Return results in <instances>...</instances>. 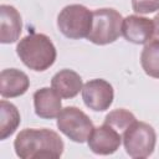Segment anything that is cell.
Instances as JSON below:
<instances>
[{"mask_svg":"<svg viewBox=\"0 0 159 159\" xmlns=\"http://www.w3.org/2000/svg\"><path fill=\"white\" fill-rule=\"evenodd\" d=\"M63 147L65 144L61 137L47 128L22 129L14 140L15 153L21 159H56L62 155Z\"/></svg>","mask_w":159,"mask_h":159,"instance_id":"obj_1","label":"cell"},{"mask_svg":"<svg viewBox=\"0 0 159 159\" xmlns=\"http://www.w3.org/2000/svg\"><path fill=\"white\" fill-rule=\"evenodd\" d=\"M16 53L22 63L34 71H46L56 61V47L45 34H30L22 37L17 46Z\"/></svg>","mask_w":159,"mask_h":159,"instance_id":"obj_2","label":"cell"},{"mask_svg":"<svg viewBox=\"0 0 159 159\" xmlns=\"http://www.w3.org/2000/svg\"><path fill=\"white\" fill-rule=\"evenodd\" d=\"M93 21L87 40L96 45H108L114 42L122 34V15L112 9L103 7L92 11Z\"/></svg>","mask_w":159,"mask_h":159,"instance_id":"obj_3","label":"cell"},{"mask_svg":"<svg viewBox=\"0 0 159 159\" xmlns=\"http://www.w3.org/2000/svg\"><path fill=\"white\" fill-rule=\"evenodd\" d=\"M92 11L80 4L65 6L57 16L58 30L72 40L87 37L92 29Z\"/></svg>","mask_w":159,"mask_h":159,"instance_id":"obj_4","label":"cell"},{"mask_svg":"<svg viewBox=\"0 0 159 159\" xmlns=\"http://www.w3.org/2000/svg\"><path fill=\"white\" fill-rule=\"evenodd\" d=\"M157 134L152 125L144 122H133L123 133V144L127 154L135 159L148 158L155 148Z\"/></svg>","mask_w":159,"mask_h":159,"instance_id":"obj_5","label":"cell"},{"mask_svg":"<svg viewBox=\"0 0 159 159\" xmlns=\"http://www.w3.org/2000/svg\"><path fill=\"white\" fill-rule=\"evenodd\" d=\"M57 128L71 140L84 143L89 138L94 127L84 112L77 107L70 106L62 108L57 116Z\"/></svg>","mask_w":159,"mask_h":159,"instance_id":"obj_6","label":"cell"},{"mask_svg":"<svg viewBox=\"0 0 159 159\" xmlns=\"http://www.w3.org/2000/svg\"><path fill=\"white\" fill-rule=\"evenodd\" d=\"M114 92L109 82L102 78H94L86 82L82 87V99L84 104L96 112L109 108L113 102Z\"/></svg>","mask_w":159,"mask_h":159,"instance_id":"obj_7","label":"cell"},{"mask_svg":"<svg viewBox=\"0 0 159 159\" xmlns=\"http://www.w3.org/2000/svg\"><path fill=\"white\" fill-rule=\"evenodd\" d=\"M123 135L113 127L103 123L101 127L93 128L89 138L87 139L88 148L99 155H109L117 152L120 147Z\"/></svg>","mask_w":159,"mask_h":159,"instance_id":"obj_8","label":"cell"},{"mask_svg":"<svg viewBox=\"0 0 159 159\" xmlns=\"http://www.w3.org/2000/svg\"><path fill=\"white\" fill-rule=\"evenodd\" d=\"M153 19L138 15H129L123 19L122 35L124 39L135 45H145L153 39Z\"/></svg>","mask_w":159,"mask_h":159,"instance_id":"obj_9","label":"cell"},{"mask_svg":"<svg viewBox=\"0 0 159 159\" xmlns=\"http://www.w3.org/2000/svg\"><path fill=\"white\" fill-rule=\"evenodd\" d=\"M22 21L20 12L11 5H0V42L12 43L20 39Z\"/></svg>","mask_w":159,"mask_h":159,"instance_id":"obj_10","label":"cell"},{"mask_svg":"<svg viewBox=\"0 0 159 159\" xmlns=\"http://www.w3.org/2000/svg\"><path fill=\"white\" fill-rule=\"evenodd\" d=\"M30 87L27 75L17 68H6L0 73V94L2 98L22 96Z\"/></svg>","mask_w":159,"mask_h":159,"instance_id":"obj_11","label":"cell"},{"mask_svg":"<svg viewBox=\"0 0 159 159\" xmlns=\"http://www.w3.org/2000/svg\"><path fill=\"white\" fill-rule=\"evenodd\" d=\"M34 106L35 113L43 119L56 118L62 111L61 96L53 89L48 87H43L37 89L34 93Z\"/></svg>","mask_w":159,"mask_h":159,"instance_id":"obj_12","label":"cell"},{"mask_svg":"<svg viewBox=\"0 0 159 159\" xmlns=\"http://www.w3.org/2000/svg\"><path fill=\"white\" fill-rule=\"evenodd\" d=\"M52 88L62 97V98H73L76 97L80 91H82V78L81 76L68 68L61 70L51 80Z\"/></svg>","mask_w":159,"mask_h":159,"instance_id":"obj_13","label":"cell"},{"mask_svg":"<svg viewBox=\"0 0 159 159\" xmlns=\"http://www.w3.org/2000/svg\"><path fill=\"white\" fill-rule=\"evenodd\" d=\"M21 118L19 109L12 103L1 99L0 102V139L5 140L15 133L20 125Z\"/></svg>","mask_w":159,"mask_h":159,"instance_id":"obj_14","label":"cell"},{"mask_svg":"<svg viewBox=\"0 0 159 159\" xmlns=\"http://www.w3.org/2000/svg\"><path fill=\"white\" fill-rule=\"evenodd\" d=\"M140 65L148 76L153 78H159V41L158 40H150L148 43H145L140 55Z\"/></svg>","mask_w":159,"mask_h":159,"instance_id":"obj_15","label":"cell"},{"mask_svg":"<svg viewBox=\"0 0 159 159\" xmlns=\"http://www.w3.org/2000/svg\"><path fill=\"white\" fill-rule=\"evenodd\" d=\"M135 117L133 113H130L127 109L119 108V109H114L112 112H109L106 118H104V123L113 127L114 129H117L122 135L125 132V129L133 123L135 122Z\"/></svg>","mask_w":159,"mask_h":159,"instance_id":"obj_16","label":"cell"},{"mask_svg":"<svg viewBox=\"0 0 159 159\" xmlns=\"http://www.w3.org/2000/svg\"><path fill=\"white\" fill-rule=\"evenodd\" d=\"M132 7L138 14H150L159 10V0H132Z\"/></svg>","mask_w":159,"mask_h":159,"instance_id":"obj_17","label":"cell"},{"mask_svg":"<svg viewBox=\"0 0 159 159\" xmlns=\"http://www.w3.org/2000/svg\"><path fill=\"white\" fill-rule=\"evenodd\" d=\"M153 24H154V32H153V39L152 40H158L159 41V14H157L153 17Z\"/></svg>","mask_w":159,"mask_h":159,"instance_id":"obj_18","label":"cell"}]
</instances>
